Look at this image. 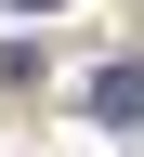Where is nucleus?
<instances>
[{
  "mask_svg": "<svg viewBox=\"0 0 144 157\" xmlns=\"http://www.w3.org/2000/svg\"><path fill=\"white\" fill-rule=\"evenodd\" d=\"M92 118H105V131H144V66H105L92 78Z\"/></svg>",
  "mask_w": 144,
  "mask_h": 157,
  "instance_id": "f257e3e1",
  "label": "nucleus"
},
{
  "mask_svg": "<svg viewBox=\"0 0 144 157\" xmlns=\"http://www.w3.org/2000/svg\"><path fill=\"white\" fill-rule=\"evenodd\" d=\"M0 13H66V0H0Z\"/></svg>",
  "mask_w": 144,
  "mask_h": 157,
  "instance_id": "f03ea898",
  "label": "nucleus"
}]
</instances>
